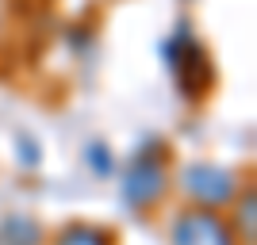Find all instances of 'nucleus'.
Instances as JSON below:
<instances>
[{
  "label": "nucleus",
  "mask_w": 257,
  "mask_h": 245,
  "mask_svg": "<svg viewBox=\"0 0 257 245\" xmlns=\"http://www.w3.org/2000/svg\"><path fill=\"white\" fill-rule=\"evenodd\" d=\"M104 153H107V149H104V146H92V161H96V169H100V172H104V169H107V165H111V161H107V157H104Z\"/></svg>",
  "instance_id": "0eeeda50"
},
{
  "label": "nucleus",
  "mask_w": 257,
  "mask_h": 245,
  "mask_svg": "<svg viewBox=\"0 0 257 245\" xmlns=\"http://www.w3.org/2000/svg\"><path fill=\"white\" fill-rule=\"evenodd\" d=\"M39 237H43L39 222L23 218V214H12L0 222V245H39Z\"/></svg>",
  "instance_id": "39448f33"
},
{
  "label": "nucleus",
  "mask_w": 257,
  "mask_h": 245,
  "mask_svg": "<svg viewBox=\"0 0 257 245\" xmlns=\"http://www.w3.org/2000/svg\"><path fill=\"white\" fill-rule=\"evenodd\" d=\"M184 188L196 195V199L211 203L219 207L223 199L234 195V176L226 169H211V165H192V169H184Z\"/></svg>",
  "instance_id": "20e7f679"
},
{
  "label": "nucleus",
  "mask_w": 257,
  "mask_h": 245,
  "mask_svg": "<svg viewBox=\"0 0 257 245\" xmlns=\"http://www.w3.org/2000/svg\"><path fill=\"white\" fill-rule=\"evenodd\" d=\"M165 62L177 73V85H181L184 96L200 100L207 92V85H211V62H207V50L192 39L188 27H177L173 43L165 46Z\"/></svg>",
  "instance_id": "f257e3e1"
},
{
  "label": "nucleus",
  "mask_w": 257,
  "mask_h": 245,
  "mask_svg": "<svg viewBox=\"0 0 257 245\" xmlns=\"http://www.w3.org/2000/svg\"><path fill=\"white\" fill-rule=\"evenodd\" d=\"M58 245H111V234H104V230H96V226H65L62 234H58Z\"/></svg>",
  "instance_id": "423d86ee"
},
{
  "label": "nucleus",
  "mask_w": 257,
  "mask_h": 245,
  "mask_svg": "<svg viewBox=\"0 0 257 245\" xmlns=\"http://www.w3.org/2000/svg\"><path fill=\"white\" fill-rule=\"evenodd\" d=\"M165 192V172L161 165H150V157H135V165L123 176V195L131 207H146Z\"/></svg>",
  "instance_id": "7ed1b4c3"
},
{
  "label": "nucleus",
  "mask_w": 257,
  "mask_h": 245,
  "mask_svg": "<svg viewBox=\"0 0 257 245\" xmlns=\"http://www.w3.org/2000/svg\"><path fill=\"white\" fill-rule=\"evenodd\" d=\"M173 245H234L211 211H184L173 226Z\"/></svg>",
  "instance_id": "f03ea898"
}]
</instances>
